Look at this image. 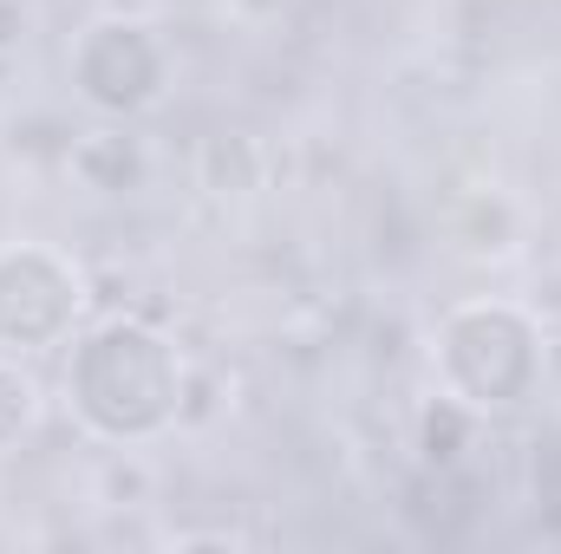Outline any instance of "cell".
Instances as JSON below:
<instances>
[{
  "instance_id": "6da1fadb",
  "label": "cell",
  "mask_w": 561,
  "mask_h": 554,
  "mask_svg": "<svg viewBox=\"0 0 561 554\" xmlns=\"http://www.w3.org/2000/svg\"><path fill=\"white\" fill-rule=\"evenodd\" d=\"M190 353L144 313H99L66 339L59 405L85 443H163L183 430Z\"/></svg>"
},
{
  "instance_id": "7a4b0ae2",
  "label": "cell",
  "mask_w": 561,
  "mask_h": 554,
  "mask_svg": "<svg viewBox=\"0 0 561 554\" xmlns=\"http://www.w3.org/2000/svg\"><path fill=\"white\" fill-rule=\"evenodd\" d=\"M549 326L516 293H470L431 326V385L483 417H516L542 399Z\"/></svg>"
},
{
  "instance_id": "3957f363",
  "label": "cell",
  "mask_w": 561,
  "mask_h": 554,
  "mask_svg": "<svg viewBox=\"0 0 561 554\" xmlns=\"http://www.w3.org/2000/svg\"><path fill=\"white\" fill-rule=\"evenodd\" d=\"M66 85L92 118L138 125L176 85V46L144 13H125V7L92 13L66 46Z\"/></svg>"
},
{
  "instance_id": "277c9868",
  "label": "cell",
  "mask_w": 561,
  "mask_h": 554,
  "mask_svg": "<svg viewBox=\"0 0 561 554\" xmlns=\"http://www.w3.org/2000/svg\"><path fill=\"white\" fill-rule=\"evenodd\" d=\"M92 320V268L46 242V235H13L0 242V353L39 359L66 353V339Z\"/></svg>"
},
{
  "instance_id": "5b68a950",
  "label": "cell",
  "mask_w": 561,
  "mask_h": 554,
  "mask_svg": "<svg viewBox=\"0 0 561 554\" xmlns=\"http://www.w3.org/2000/svg\"><path fill=\"white\" fill-rule=\"evenodd\" d=\"M66 176L92 196H138L150 183V143L131 125H92L66 138Z\"/></svg>"
},
{
  "instance_id": "8992f818",
  "label": "cell",
  "mask_w": 561,
  "mask_h": 554,
  "mask_svg": "<svg viewBox=\"0 0 561 554\" xmlns=\"http://www.w3.org/2000/svg\"><path fill=\"white\" fill-rule=\"evenodd\" d=\"M444 235H450V249H457L463 262L503 268V262L523 255V203H516L510 189H496V183L463 189V196L450 203V216H444Z\"/></svg>"
},
{
  "instance_id": "52a82bcc",
  "label": "cell",
  "mask_w": 561,
  "mask_h": 554,
  "mask_svg": "<svg viewBox=\"0 0 561 554\" xmlns=\"http://www.w3.org/2000/svg\"><path fill=\"white\" fill-rule=\"evenodd\" d=\"M477 437H483V417L470 412V405H457V399H444V392L431 385V399L419 405V463L424 470L450 476V470L477 450Z\"/></svg>"
},
{
  "instance_id": "ba28073f",
  "label": "cell",
  "mask_w": 561,
  "mask_h": 554,
  "mask_svg": "<svg viewBox=\"0 0 561 554\" xmlns=\"http://www.w3.org/2000/svg\"><path fill=\"white\" fill-rule=\"evenodd\" d=\"M46 412H53V399H46V379L33 372V359L0 353V457L26 450L39 437Z\"/></svg>"
},
{
  "instance_id": "9c48e42d",
  "label": "cell",
  "mask_w": 561,
  "mask_h": 554,
  "mask_svg": "<svg viewBox=\"0 0 561 554\" xmlns=\"http://www.w3.org/2000/svg\"><path fill=\"white\" fill-rule=\"evenodd\" d=\"M99 470H92V503L105 509H150L157 503V463L144 457V443H99Z\"/></svg>"
},
{
  "instance_id": "30bf717a",
  "label": "cell",
  "mask_w": 561,
  "mask_h": 554,
  "mask_svg": "<svg viewBox=\"0 0 561 554\" xmlns=\"http://www.w3.org/2000/svg\"><path fill=\"white\" fill-rule=\"evenodd\" d=\"M196 183L216 196V203H242V196H255L262 189V143H249V138H209L203 150H196Z\"/></svg>"
},
{
  "instance_id": "8fae6325",
  "label": "cell",
  "mask_w": 561,
  "mask_h": 554,
  "mask_svg": "<svg viewBox=\"0 0 561 554\" xmlns=\"http://www.w3.org/2000/svg\"><path fill=\"white\" fill-rule=\"evenodd\" d=\"M39 26V7L33 0H0V59H13Z\"/></svg>"
},
{
  "instance_id": "7c38bea8",
  "label": "cell",
  "mask_w": 561,
  "mask_h": 554,
  "mask_svg": "<svg viewBox=\"0 0 561 554\" xmlns=\"http://www.w3.org/2000/svg\"><path fill=\"white\" fill-rule=\"evenodd\" d=\"M222 7H229V20H236V26H249V33H275L300 0H222Z\"/></svg>"
},
{
  "instance_id": "4fadbf2b",
  "label": "cell",
  "mask_w": 561,
  "mask_h": 554,
  "mask_svg": "<svg viewBox=\"0 0 561 554\" xmlns=\"http://www.w3.org/2000/svg\"><path fill=\"white\" fill-rule=\"evenodd\" d=\"M170 549H242V535L236 529H176Z\"/></svg>"
}]
</instances>
